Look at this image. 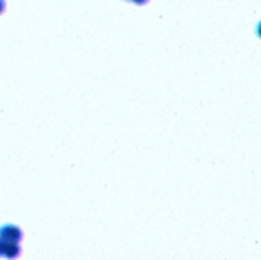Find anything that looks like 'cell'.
Listing matches in <instances>:
<instances>
[{
	"instance_id": "obj_1",
	"label": "cell",
	"mask_w": 261,
	"mask_h": 260,
	"mask_svg": "<svg viewBox=\"0 0 261 260\" xmlns=\"http://www.w3.org/2000/svg\"><path fill=\"white\" fill-rule=\"evenodd\" d=\"M23 231L14 225L0 227V258L13 259L21 255Z\"/></svg>"
},
{
	"instance_id": "obj_2",
	"label": "cell",
	"mask_w": 261,
	"mask_h": 260,
	"mask_svg": "<svg viewBox=\"0 0 261 260\" xmlns=\"http://www.w3.org/2000/svg\"><path fill=\"white\" fill-rule=\"evenodd\" d=\"M127 2L133 3V4L137 5V6H144V5H146L149 2V0H127Z\"/></svg>"
}]
</instances>
